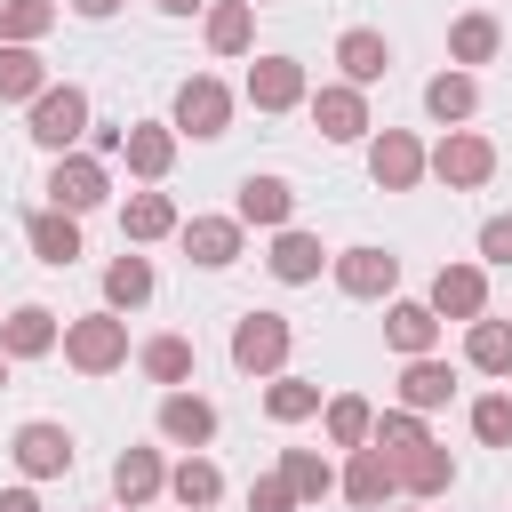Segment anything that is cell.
<instances>
[{"label": "cell", "mask_w": 512, "mask_h": 512, "mask_svg": "<svg viewBox=\"0 0 512 512\" xmlns=\"http://www.w3.org/2000/svg\"><path fill=\"white\" fill-rule=\"evenodd\" d=\"M40 88H48L40 56H32L24 40H8V48H0V104H24V96H40Z\"/></svg>", "instance_id": "cell-23"}, {"label": "cell", "mask_w": 512, "mask_h": 512, "mask_svg": "<svg viewBox=\"0 0 512 512\" xmlns=\"http://www.w3.org/2000/svg\"><path fill=\"white\" fill-rule=\"evenodd\" d=\"M224 120H232V96H224V80H184L176 88V128L184 136H224Z\"/></svg>", "instance_id": "cell-5"}, {"label": "cell", "mask_w": 512, "mask_h": 512, "mask_svg": "<svg viewBox=\"0 0 512 512\" xmlns=\"http://www.w3.org/2000/svg\"><path fill=\"white\" fill-rule=\"evenodd\" d=\"M104 296H112V304H144V296H152V264H144V256H120V264L104 272Z\"/></svg>", "instance_id": "cell-38"}, {"label": "cell", "mask_w": 512, "mask_h": 512, "mask_svg": "<svg viewBox=\"0 0 512 512\" xmlns=\"http://www.w3.org/2000/svg\"><path fill=\"white\" fill-rule=\"evenodd\" d=\"M448 480H456L448 448H432V440H424V448H408V456H400V488H416V496H440Z\"/></svg>", "instance_id": "cell-25"}, {"label": "cell", "mask_w": 512, "mask_h": 512, "mask_svg": "<svg viewBox=\"0 0 512 512\" xmlns=\"http://www.w3.org/2000/svg\"><path fill=\"white\" fill-rule=\"evenodd\" d=\"M464 352H472V368H488V376H512V328H504V320H472Z\"/></svg>", "instance_id": "cell-29"}, {"label": "cell", "mask_w": 512, "mask_h": 512, "mask_svg": "<svg viewBox=\"0 0 512 512\" xmlns=\"http://www.w3.org/2000/svg\"><path fill=\"white\" fill-rule=\"evenodd\" d=\"M288 208H296V192L280 176H248L240 184V224H288Z\"/></svg>", "instance_id": "cell-21"}, {"label": "cell", "mask_w": 512, "mask_h": 512, "mask_svg": "<svg viewBox=\"0 0 512 512\" xmlns=\"http://www.w3.org/2000/svg\"><path fill=\"white\" fill-rule=\"evenodd\" d=\"M296 96H304V64H296V56H264V64L248 72V104H256V112H288Z\"/></svg>", "instance_id": "cell-9"}, {"label": "cell", "mask_w": 512, "mask_h": 512, "mask_svg": "<svg viewBox=\"0 0 512 512\" xmlns=\"http://www.w3.org/2000/svg\"><path fill=\"white\" fill-rule=\"evenodd\" d=\"M368 432H376L368 400H328V440L336 448H368Z\"/></svg>", "instance_id": "cell-35"}, {"label": "cell", "mask_w": 512, "mask_h": 512, "mask_svg": "<svg viewBox=\"0 0 512 512\" xmlns=\"http://www.w3.org/2000/svg\"><path fill=\"white\" fill-rule=\"evenodd\" d=\"M0 512H40V496L32 488H0Z\"/></svg>", "instance_id": "cell-43"}, {"label": "cell", "mask_w": 512, "mask_h": 512, "mask_svg": "<svg viewBox=\"0 0 512 512\" xmlns=\"http://www.w3.org/2000/svg\"><path fill=\"white\" fill-rule=\"evenodd\" d=\"M376 448H384V456H392V464H400V456H408V448H424V424H416V408H392V416H384V424H376Z\"/></svg>", "instance_id": "cell-39"}, {"label": "cell", "mask_w": 512, "mask_h": 512, "mask_svg": "<svg viewBox=\"0 0 512 512\" xmlns=\"http://www.w3.org/2000/svg\"><path fill=\"white\" fill-rule=\"evenodd\" d=\"M0 384H8V352H0Z\"/></svg>", "instance_id": "cell-46"}, {"label": "cell", "mask_w": 512, "mask_h": 512, "mask_svg": "<svg viewBox=\"0 0 512 512\" xmlns=\"http://www.w3.org/2000/svg\"><path fill=\"white\" fill-rule=\"evenodd\" d=\"M112 184H104V160H88V152H56V168H48V208H72V216H88L96 200H104Z\"/></svg>", "instance_id": "cell-4"}, {"label": "cell", "mask_w": 512, "mask_h": 512, "mask_svg": "<svg viewBox=\"0 0 512 512\" xmlns=\"http://www.w3.org/2000/svg\"><path fill=\"white\" fill-rule=\"evenodd\" d=\"M472 96H480V88H472L464 72H440V80L424 88V104H432V120H464V112H472Z\"/></svg>", "instance_id": "cell-37"}, {"label": "cell", "mask_w": 512, "mask_h": 512, "mask_svg": "<svg viewBox=\"0 0 512 512\" xmlns=\"http://www.w3.org/2000/svg\"><path fill=\"white\" fill-rule=\"evenodd\" d=\"M448 48H456V64H488L496 56V16H456Z\"/></svg>", "instance_id": "cell-32"}, {"label": "cell", "mask_w": 512, "mask_h": 512, "mask_svg": "<svg viewBox=\"0 0 512 512\" xmlns=\"http://www.w3.org/2000/svg\"><path fill=\"white\" fill-rule=\"evenodd\" d=\"M232 360H240L248 376H272V368L288 360V320H280V312H240V328H232Z\"/></svg>", "instance_id": "cell-2"}, {"label": "cell", "mask_w": 512, "mask_h": 512, "mask_svg": "<svg viewBox=\"0 0 512 512\" xmlns=\"http://www.w3.org/2000/svg\"><path fill=\"white\" fill-rule=\"evenodd\" d=\"M248 512H296V488H288L280 472H264V480L248 488Z\"/></svg>", "instance_id": "cell-41"}, {"label": "cell", "mask_w": 512, "mask_h": 512, "mask_svg": "<svg viewBox=\"0 0 512 512\" xmlns=\"http://www.w3.org/2000/svg\"><path fill=\"white\" fill-rule=\"evenodd\" d=\"M264 408H272V424H304V416L320 408V384H304V376H280V384L264 392Z\"/></svg>", "instance_id": "cell-31"}, {"label": "cell", "mask_w": 512, "mask_h": 512, "mask_svg": "<svg viewBox=\"0 0 512 512\" xmlns=\"http://www.w3.org/2000/svg\"><path fill=\"white\" fill-rule=\"evenodd\" d=\"M472 432H480L488 448H512V400H504V392H488V400L472 408Z\"/></svg>", "instance_id": "cell-40"}, {"label": "cell", "mask_w": 512, "mask_h": 512, "mask_svg": "<svg viewBox=\"0 0 512 512\" xmlns=\"http://www.w3.org/2000/svg\"><path fill=\"white\" fill-rule=\"evenodd\" d=\"M432 168H440L456 192H472V184H488L496 152H488V136H472V128H448V136H440V152H432Z\"/></svg>", "instance_id": "cell-6"}, {"label": "cell", "mask_w": 512, "mask_h": 512, "mask_svg": "<svg viewBox=\"0 0 512 512\" xmlns=\"http://www.w3.org/2000/svg\"><path fill=\"white\" fill-rule=\"evenodd\" d=\"M16 464H24L32 480L72 472V432H64V424H24V432H16Z\"/></svg>", "instance_id": "cell-8"}, {"label": "cell", "mask_w": 512, "mask_h": 512, "mask_svg": "<svg viewBox=\"0 0 512 512\" xmlns=\"http://www.w3.org/2000/svg\"><path fill=\"white\" fill-rule=\"evenodd\" d=\"M160 432H168L176 448H200V440L216 432V408H208L200 392H168V400H160Z\"/></svg>", "instance_id": "cell-15"}, {"label": "cell", "mask_w": 512, "mask_h": 512, "mask_svg": "<svg viewBox=\"0 0 512 512\" xmlns=\"http://www.w3.org/2000/svg\"><path fill=\"white\" fill-rule=\"evenodd\" d=\"M160 488H168V472H160L152 448H128V456L112 464V496H120V504H144V496H160Z\"/></svg>", "instance_id": "cell-20"}, {"label": "cell", "mask_w": 512, "mask_h": 512, "mask_svg": "<svg viewBox=\"0 0 512 512\" xmlns=\"http://www.w3.org/2000/svg\"><path fill=\"white\" fill-rule=\"evenodd\" d=\"M480 304H488L480 264H440V280H432V312H448V320H480Z\"/></svg>", "instance_id": "cell-12"}, {"label": "cell", "mask_w": 512, "mask_h": 512, "mask_svg": "<svg viewBox=\"0 0 512 512\" xmlns=\"http://www.w3.org/2000/svg\"><path fill=\"white\" fill-rule=\"evenodd\" d=\"M392 280H400V256H384V248H344L336 256V288L344 296H392Z\"/></svg>", "instance_id": "cell-7"}, {"label": "cell", "mask_w": 512, "mask_h": 512, "mask_svg": "<svg viewBox=\"0 0 512 512\" xmlns=\"http://www.w3.org/2000/svg\"><path fill=\"white\" fill-rule=\"evenodd\" d=\"M392 488H400V464H392L376 440H368V448H352V464H344V496H352V504H384Z\"/></svg>", "instance_id": "cell-13"}, {"label": "cell", "mask_w": 512, "mask_h": 512, "mask_svg": "<svg viewBox=\"0 0 512 512\" xmlns=\"http://www.w3.org/2000/svg\"><path fill=\"white\" fill-rule=\"evenodd\" d=\"M312 120H320V136H328V144L368 136V104H360V88H320V96H312Z\"/></svg>", "instance_id": "cell-14"}, {"label": "cell", "mask_w": 512, "mask_h": 512, "mask_svg": "<svg viewBox=\"0 0 512 512\" xmlns=\"http://www.w3.org/2000/svg\"><path fill=\"white\" fill-rule=\"evenodd\" d=\"M368 176H376L384 192H408V184L424 176V152H416V136L384 128V136H376V152H368Z\"/></svg>", "instance_id": "cell-10"}, {"label": "cell", "mask_w": 512, "mask_h": 512, "mask_svg": "<svg viewBox=\"0 0 512 512\" xmlns=\"http://www.w3.org/2000/svg\"><path fill=\"white\" fill-rule=\"evenodd\" d=\"M248 32H256V0H224V8L208 16V48H216V56H240Z\"/></svg>", "instance_id": "cell-26"}, {"label": "cell", "mask_w": 512, "mask_h": 512, "mask_svg": "<svg viewBox=\"0 0 512 512\" xmlns=\"http://www.w3.org/2000/svg\"><path fill=\"white\" fill-rule=\"evenodd\" d=\"M72 8H80V16H112L120 0H72Z\"/></svg>", "instance_id": "cell-44"}, {"label": "cell", "mask_w": 512, "mask_h": 512, "mask_svg": "<svg viewBox=\"0 0 512 512\" xmlns=\"http://www.w3.org/2000/svg\"><path fill=\"white\" fill-rule=\"evenodd\" d=\"M432 336H440V312H432V304H392V312H384V344H392V352L416 360V352H432Z\"/></svg>", "instance_id": "cell-19"}, {"label": "cell", "mask_w": 512, "mask_h": 512, "mask_svg": "<svg viewBox=\"0 0 512 512\" xmlns=\"http://www.w3.org/2000/svg\"><path fill=\"white\" fill-rule=\"evenodd\" d=\"M480 256L488 264H512V216H488L480 224Z\"/></svg>", "instance_id": "cell-42"}, {"label": "cell", "mask_w": 512, "mask_h": 512, "mask_svg": "<svg viewBox=\"0 0 512 512\" xmlns=\"http://www.w3.org/2000/svg\"><path fill=\"white\" fill-rule=\"evenodd\" d=\"M80 128H88V96H80V88H40V96H32V144L64 152Z\"/></svg>", "instance_id": "cell-3"}, {"label": "cell", "mask_w": 512, "mask_h": 512, "mask_svg": "<svg viewBox=\"0 0 512 512\" xmlns=\"http://www.w3.org/2000/svg\"><path fill=\"white\" fill-rule=\"evenodd\" d=\"M184 256L192 264H232L240 256V224L232 216H192L184 224Z\"/></svg>", "instance_id": "cell-17"}, {"label": "cell", "mask_w": 512, "mask_h": 512, "mask_svg": "<svg viewBox=\"0 0 512 512\" xmlns=\"http://www.w3.org/2000/svg\"><path fill=\"white\" fill-rule=\"evenodd\" d=\"M168 488H176V504H184V512H208V504L224 496V472H216L208 456H184V464L168 472Z\"/></svg>", "instance_id": "cell-22"}, {"label": "cell", "mask_w": 512, "mask_h": 512, "mask_svg": "<svg viewBox=\"0 0 512 512\" xmlns=\"http://www.w3.org/2000/svg\"><path fill=\"white\" fill-rule=\"evenodd\" d=\"M144 376H152V384H184V376H192V344H184V336H152V344H144Z\"/></svg>", "instance_id": "cell-30"}, {"label": "cell", "mask_w": 512, "mask_h": 512, "mask_svg": "<svg viewBox=\"0 0 512 512\" xmlns=\"http://www.w3.org/2000/svg\"><path fill=\"white\" fill-rule=\"evenodd\" d=\"M56 24V0H0V32L8 40H40Z\"/></svg>", "instance_id": "cell-36"}, {"label": "cell", "mask_w": 512, "mask_h": 512, "mask_svg": "<svg viewBox=\"0 0 512 512\" xmlns=\"http://www.w3.org/2000/svg\"><path fill=\"white\" fill-rule=\"evenodd\" d=\"M280 480L296 488V504H320V496L336 488V472H328V464H320L312 448H288V456H280Z\"/></svg>", "instance_id": "cell-28"}, {"label": "cell", "mask_w": 512, "mask_h": 512, "mask_svg": "<svg viewBox=\"0 0 512 512\" xmlns=\"http://www.w3.org/2000/svg\"><path fill=\"white\" fill-rule=\"evenodd\" d=\"M64 360H72L80 376H104V368H120V360H128V328H120L112 312H88V320H72V328H64Z\"/></svg>", "instance_id": "cell-1"}, {"label": "cell", "mask_w": 512, "mask_h": 512, "mask_svg": "<svg viewBox=\"0 0 512 512\" xmlns=\"http://www.w3.org/2000/svg\"><path fill=\"white\" fill-rule=\"evenodd\" d=\"M312 272H320V240H312V232H280V240H272V280L296 288V280H312Z\"/></svg>", "instance_id": "cell-27"}, {"label": "cell", "mask_w": 512, "mask_h": 512, "mask_svg": "<svg viewBox=\"0 0 512 512\" xmlns=\"http://www.w3.org/2000/svg\"><path fill=\"white\" fill-rule=\"evenodd\" d=\"M152 8H168V16H192V8H200V0H152Z\"/></svg>", "instance_id": "cell-45"}, {"label": "cell", "mask_w": 512, "mask_h": 512, "mask_svg": "<svg viewBox=\"0 0 512 512\" xmlns=\"http://www.w3.org/2000/svg\"><path fill=\"white\" fill-rule=\"evenodd\" d=\"M336 64L352 72V88H368V80H384V64H392V48H384V32H368V24H352V32L336 40Z\"/></svg>", "instance_id": "cell-16"}, {"label": "cell", "mask_w": 512, "mask_h": 512, "mask_svg": "<svg viewBox=\"0 0 512 512\" xmlns=\"http://www.w3.org/2000/svg\"><path fill=\"white\" fill-rule=\"evenodd\" d=\"M56 344V312L48 304H24V312H8V328H0V352H16V360H40Z\"/></svg>", "instance_id": "cell-18"}, {"label": "cell", "mask_w": 512, "mask_h": 512, "mask_svg": "<svg viewBox=\"0 0 512 512\" xmlns=\"http://www.w3.org/2000/svg\"><path fill=\"white\" fill-rule=\"evenodd\" d=\"M448 392H456V376H448L432 352H416V360H408V376H400V400H408V408H440Z\"/></svg>", "instance_id": "cell-24"}, {"label": "cell", "mask_w": 512, "mask_h": 512, "mask_svg": "<svg viewBox=\"0 0 512 512\" xmlns=\"http://www.w3.org/2000/svg\"><path fill=\"white\" fill-rule=\"evenodd\" d=\"M24 232H32V256H40V264H56V272L80 256V224H72V208H32V216H24Z\"/></svg>", "instance_id": "cell-11"}, {"label": "cell", "mask_w": 512, "mask_h": 512, "mask_svg": "<svg viewBox=\"0 0 512 512\" xmlns=\"http://www.w3.org/2000/svg\"><path fill=\"white\" fill-rule=\"evenodd\" d=\"M168 160H176L168 128H128V168L136 176H168Z\"/></svg>", "instance_id": "cell-33"}, {"label": "cell", "mask_w": 512, "mask_h": 512, "mask_svg": "<svg viewBox=\"0 0 512 512\" xmlns=\"http://www.w3.org/2000/svg\"><path fill=\"white\" fill-rule=\"evenodd\" d=\"M120 224H128V240H160V232L176 224V208H168L160 192H136V200L120 208Z\"/></svg>", "instance_id": "cell-34"}]
</instances>
